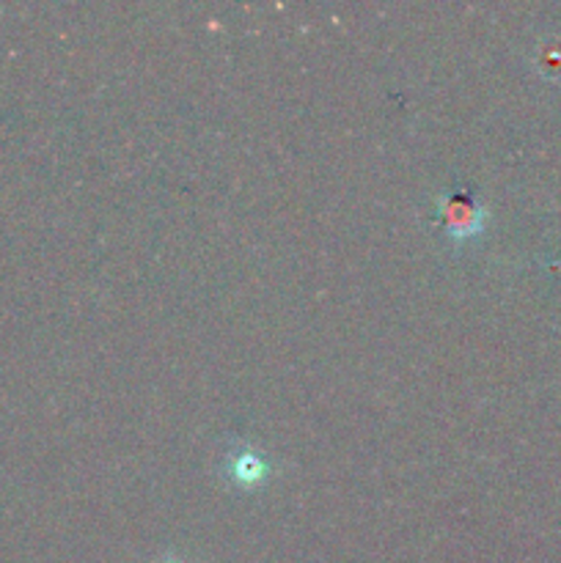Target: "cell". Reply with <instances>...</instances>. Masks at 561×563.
I'll use <instances>...</instances> for the list:
<instances>
[{
  "label": "cell",
  "instance_id": "1",
  "mask_svg": "<svg viewBox=\"0 0 561 563\" xmlns=\"http://www.w3.org/2000/svg\"><path fill=\"white\" fill-rule=\"evenodd\" d=\"M229 471L234 482H240L242 487H256L267 478V462L262 456L251 454V451H240L234 460L229 462Z\"/></svg>",
  "mask_w": 561,
  "mask_h": 563
}]
</instances>
